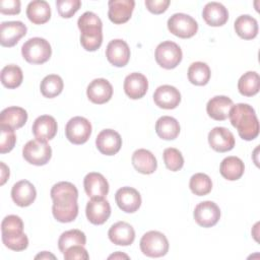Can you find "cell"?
<instances>
[{"instance_id": "cell-44", "label": "cell", "mask_w": 260, "mask_h": 260, "mask_svg": "<svg viewBox=\"0 0 260 260\" xmlns=\"http://www.w3.org/2000/svg\"><path fill=\"white\" fill-rule=\"evenodd\" d=\"M64 255V259L66 260H87L89 255L86 249L81 245H76L68 248Z\"/></svg>"}, {"instance_id": "cell-13", "label": "cell", "mask_w": 260, "mask_h": 260, "mask_svg": "<svg viewBox=\"0 0 260 260\" xmlns=\"http://www.w3.org/2000/svg\"><path fill=\"white\" fill-rule=\"evenodd\" d=\"M95 145L101 153L105 155H114L122 146V138L117 131L113 129H105L98 134Z\"/></svg>"}, {"instance_id": "cell-16", "label": "cell", "mask_w": 260, "mask_h": 260, "mask_svg": "<svg viewBox=\"0 0 260 260\" xmlns=\"http://www.w3.org/2000/svg\"><path fill=\"white\" fill-rule=\"evenodd\" d=\"M208 143L217 152H226L234 148V134L224 127H214L208 133Z\"/></svg>"}, {"instance_id": "cell-19", "label": "cell", "mask_w": 260, "mask_h": 260, "mask_svg": "<svg viewBox=\"0 0 260 260\" xmlns=\"http://www.w3.org/2000/svg\"><path fill=\"white\" fill-rule=\"evenodd\" d=\"M153 101L157 107L172 110L179 106L181 102V93L175 86L169 84L160 85L153 93Z\"/></svg>"}, {"instance_id": "cell-46", "label": "cell", "mask_w": 260, "mask_h": 260, "mask_svg": "<svg viewBox=\"0 0 260 260\" xmlns=\"http://www.w3.org/2000/svg\"><path fill=\"white\" fill-rule=\"evenodd\" d=\"M170 5V0H145V6L153 14L164 13Z\"/></svg>"}, {"instance_id": "cell-30", "label": "cell", "mask_w": 260, "mask_h": 260, "mask_svg": "<svg viewBox=\"0 0 260 260\" xmlns=\"http://www.w3.org/2000/svg\"><path fill=\"white\" fill-rule=\"evenodd\" d=\"M245 171L244 162L238 156H228L222 159L219 167L221 176L229 181L239 180Z\"/></svg>"}, {"instance_id": "cell-23", "label": "cell", "mask_w": 260, "mask_h": 260, "mask_svg": "<svg viewBox=\"0 0 260 260\" xmlns=\"http://www.w3.org/2000/svg\"><path fill=\"white\" fill-rule=\"evenodd\" d=\"M148 89L147 78L139 72H133L124 80V91L132 100H138L145 95Z\"/></svg>"}, {"instance_id": "cell-21", "label": "cell", "mask_w": 260, "mask_h": 260, "mask_svg": "<svg viewBox=\"0 0 260 260\" xmlns=\"http://www.w3.org/2000/svg\"><path fill=\"white\" fill-rule=\"evenodd\" d=\"M57 122L50 115H42L38 117L32 124V134L38 140L48 141L55 137L57 133Z\"/></svg>"}, {"instance_id": "cell-18", "label": "cell", "mask_w": 260, "mask_h": 260, "mask_svg": "<svg viewBox=\"0 0 260 260\" xmlns=\"http://www.w3.org/2000/svg\"><path fill=\"white\" fill-rule=\"evenodd\" d=\"M86 94L91 103L103 105L111 100L113 95V86L107 79L96 78L88 84Z\"/></svg>"}, {"instance_id": "cell-4", "label": "cell", "mask_w": 260, "mask_h": 260, "mask_svg": "<svg viewBox=\"0 0 260 260\" xmlns=\"http://www.w3.org/2000/svg\"><path fill=\"white\" fill-rule=\"evenodd\" d=\"M21 54L24 60L30 64H43L50 59L52 48L47 40L36 37L22 45Z\"/></svg>"}, {"instance_id": "cell-25", "label": "cell", "mask_w": 260, "mask_h": 260, "mask_svg": "<svg viewBox=\"0 0 260 260\" xmlns=\"http://www.w3.org/2000/svg\"><path fill=\"white\" fill-rule=\"evenodd\" d=\"M233 106L234 103L230 98L225 95H216L208 101L206 105V112L211 119L223 121L228 119Z\"/></svg>"}, {"instance_id": "cell-29", "label": "cell", "mask_w": 260, "mask_h": 260, "mask_svg": "<svg viewBox=\"0 0 260 260\" xmlns=\"http://www.w3.org/2000/svg\"><path fill=\"white\" fill-rule=\"evenodd\" d=\"M26 16L34 24H44L51 18V8L47 1L35 0L26 7Z\"/></svg>"}, {"instance_id": "cell-24", "label": "cell", "mask_w": 260, "mask_h": 260, "mask_svg": "<svg viewBox=\"0 0 260 260\" xmlns=\"http://www.w3.org/2000/svg\"><path fill=\"white\" fill-rule=\"evenodd\" d=\"M108 236L110 241L115 245L129 246L134 242L135 231L128 222L118 221L110 228Z\"/></svg>"}, {"instance_id": "cell-3", "label": "cell", "mask_w": 260, "mask_h": 260, "mask_svg": "<svg viewBox=\"0 0 260 260\" xmlns=\"http://www.w3.org/2000/svg\"><path fill=\"white\" fill-rule=\"evenodd\" d=\"M80 29V44L84 50L96 51L103 43V22L101 18L91 11L84 12L77 20Z\"/></svg>"}, {"instance_id": "cell-37", "label": "cell", "mask_w": 260, "mask_h": 260, "mask_svg": "<svg viewBox=\"0 0 260 260\" xmlns=\"http://www.w3.org/2000/svg\"><path fill=\"white\" fill-rule=\"evenodd\" d=\"M23 79L22 70L20 67L14 64L6 65L1 70V82L7 88L18 87Z\"/></svg>"}, {"instance_id": "cell-41", "label": "cell", "mask_w": 260, "mask_h": 260, "mask_svg": "<svg viewBox=\"0 0 260 260\" xmlns=\"http://www.w3.org/2000/svg\"><path fill=\"white\" fill-rule=\"evenodd\" d=\"M0 129H1L0 152L6 153L13 149L16 142V136H15L14 130L8 126L0 125Z\"/></svg>"}, {"instance_id": "cell-8", "label": "cell", "mask_w": 260, "mask_h": 260, "mask_svg": "<svg viewBox=\"0 0 260 260\" xmlns=\"http://www.w3.org/2000/svg\"><path fill=\"white\" fill-rule=\"evenodd\" d=\"M168 28L176 37L188 39L195 36L198 30V23L188 14L175 13L168 20Z\"/></svg>"}, {"instance_id": "cell-27", "label": "cell", "mask_w": 260, "mask_h": 260, "mask_svg": "<svg viewBox=\"0 0 260 260\" xmlns=\"http://www.w3.org/2000/svg\"><path fill=\"white\" fill-rule=\"evenodd\" d=\"M131 159L135 170L144 175H150L154 173L157 168V162L154 155L149 150L144 148L135 150Z\"/></svg>"}, {"instance_id": "cell-26", "label": "cell", "mask_w": 260, "mask_h": 260, "mask_svg": "<svg viewBox=\"0 0 260 260\" xmlns=\"http://www.w3.org/2000/svg\"><path fill=\"white\" fill-rule=\"evenodd\" d=\"M202 17L210 26H221L229 19V11L221 3L208 2L203 7Z\"/></svg>"}, {"instance_id": "cell-47", "label": "cell", "mask_w": 260, "mask_h": 260, "mask_svg": "<svg viewBox=\"0 0 260 260\" xmlns=\"http://www.w3.org/2000/svg\"><path fill=\"white\" fill-rule=\"evenodd\" d=\"M0 165H1V182H0V184L4 185V183L9 178V169H8V167H6V165L3 161H1Z\"/></svg>"}, {"instance_id": "cell-10", "label": "cell", "mask_w": 260, "mask_h": 260, "mask_svg": "<svg viewBox=\"0 0 260 260\" xmlns=\"http://www.w3.org/2000/svg\"><path fill=\"white\" fill-rule=\"evenodd\" d=\"M194 219L202 228L215 225L220 218V209L213 201H203L196 205L194 209Z\"/></svg>"}, {"instance_id": "cell-40", "label": "cell", "mask_w": 260, "mask_h": 260, "mask_svg": "<svg viewBox=\"0 0 260 260\" xmlns=\"http://www.w3.org/2000/svg\"><path fill=\"white\" fill-rule=\"evenodd\" d=\"M164 162L167 167L172 172H177L181 170L184 166V157L181 153V151L177 148L174 147H169L164 150Z\"/></svg>"}, {"instance_id": "cell-39", "label": "cell", "mask_w": 260, "mask_h": 260, "mask_svg": "<svg viewBox=\"0 0 260 260\" xmlns=\"http://www.w3.org/2000/svg\"><path fill=\"white\" fill-rule=\"evenodd\" d=\"M23 233L22 219L14 214L7 215L1 222V235L2 236H16Z\"/></svg>"}, {"instance_id": "cell-17", "label": "cell", "mask_w": 260, "mask_h": 260, "mask_svg": "<svg viewBox=\"0 0 260 260\" xmlns=\"http://www.w3.org/2000/svg\"><path fill=\"white\" fill-rule=\"evenodd\" d=\"M108 16L115 24L127 22L133 12L135 2L133 0H110Z\"/></svg>"}, {"instance_id": "cell-45", "label": "cell", "mask_w": 260, "mask_h": 260, "mask_svg": "<svg viewBox=\"0 0 260 260\" xmlns=\"http://www.w3.org/2000/svg\"><path fill=\"white\" fill-rule=\"evenodd\" d=\"M0 12L2 14H8V15L18 14L20 12V1L19 0H1Z\"/></svg>"}, {"instance_id": "cell-2", "label": "cell", "mask_w": 260, "mask_h": 260, "mask_svg": "<svg viewBox=\"0 0 260 260\" xmlns=\"http://www.w3.org/2000/svg\"><path fill=\"white\" fill-rule=\"evenodd\" d=\"M229 118L232 125L238 130L239 136L247 141L255 139L259 134V122L255 110L248 104L234 105Z\"/></svg>"}, {"instance_id": "cell-36", "label": "cell", "mask_w": 260, "mask_h": 260, "mask_svg": "<svg viewBox=\"0 0 260 260\" xmlns=\"http://www.w3.org/2000/svg\"><path fill=\"white\" fill-rule=\"evenodd\" d=\"M85 244H86L85 234L80 230L66 231L60 236L58 240V248L62 254H64L65 251L72 246H76V245L84 246Z\"/></svg>"}, {"instance_id": "cell-32", "label": "cell", "mask_w": 260, "mask_h": 260, "mask_svg": "<svg viewBox=\"0 0 260 260\" xmlns=\"http://www.w3.org/2000/svg\"><path fill=\"white\" fill-rule=\"evenodd\" d=\"M235 30L237 35L244 40H252L258 34V22L251 15L244 14L240 15L235 23Z\"/></svg>"}, {"instance_id": "cell-35", "label": "cell", "mask_w": 260, "mask_h": 260, "mask_svg": "<svg viewBox=\"0 0 260 260\" xmlns=\"http://www.w3.org/2000/svg\"><path fill=\"white\" fill-rule=\"evenodd\" d=\"M63 86V80L59 75L50 74L43 78L40 85V89L45 98L53 99L62 92Z\"/></svg>"}, {"instance_id": "cell-38", "label": "cell", "mask_w": 260, "mask_h": 260, "mask_svg": "<svg viewBox=\"0 0 260 260\" xmlns=\"http://www.w3.org/2000/svg\"><path fill=\"white\" fill-rule=\"evenodd\" d=\"M189 187L193 194L197 196H204L211 191L212 182L206 174L196 173L191 177Z\"/></svg>"}, {"instance_id": "cell-12", "label": "cell", "mask_w": 260, "mask_h": 260, "mask_svg": "<svg viewBox=\"0 0 260 260\" xmlns=\"http://www.w3.org/2000/svg\"><path fill=\"white\" fill-rule=\"evenodd\" d=\"M85 213L92 224H103L111 215L110 203L105 198H90L86 204Z\"/></svg>"}, {"instance_id": "cell-20", "label": "cell", "mask_w": 260, "mask_h": 260, "mask_svg": "<svg viewBox=\"0 0 260 260\" xmlns=\"http://www.w3.org/2000/svg\"><path fill=\"white\" fill-rule=\"evenodd\" d=\"M83 186L86 195L90 198H105L109 193V183L100 173H88L84 177Z\"/></svg>"}, {"instance_id": "cell-43", "label": "cell", "mask_w": 260, "mask_h": 260, "mask_svg": "<svg viewBox=\"0 0 260 260\" xmlns=\"http://www.w3.org/2000/svg\"><path fill=\"white\" fill-rule=\"evenodd\" d=\"M2 242L5 247L16 252L23 251L28 246V239L24 233L16 236H2Z\"/></svg>"}, {"instance_id": "cell-7", "label": "cell", "mask_w": 260, "mask_h": 260, "mask_svg": "<svg viewBox=\"0 0 260 260\" xmlns=\"http://www.w3.org/2000/svg\"><path fill=\"white\" fill-rule=\"evenodd\" d=\"M156 63L165 69L176 68L182 61L181 48L172 41H165L160 43L154 53Z\"/></svg>"}, {"instance_id": "cell-14", "label": "cell", "mask_w": 260, "mask_h": 260, "mask_svg": "<svg viewBox=\"0 0 260 260\" xmlns=\"http://www.w3.org/2000/svg\"><path fill=\"white\" fill-rule=\"evenodd\" d=\"M106 57L112 65L116 67H124L130 59V49L128 44L121 39L111 41L106 49Z\"/></svg>"}, {"instance_id": "cell-48", "label": "cell", "mask_w": 260, "mask_h": 260, "mask_svg": "<svg viewBox=\"0 0 260 260\" xmlns=\"http://www.w3.org/2000/svg\"><path fill=\"white\" fill-rule=\"evenodd\" d=\"M35 258H36V259H50V258H52V259H55L56 257H55L53 254H51L50 252L44 251V252H42V253L38 254V255H37Z\"/></svg>"}, {"instance_id": "cell-28", "label": "cell", "mask_w": 260, "mask_h": 260, "mask_svg": "<svg viewBox=\"0 0 260 260\" xmlns=\"http://www.w3.org/2000/svg\"><path fill=\"white\" fill-rule=\"evenodd\" d=\"M27 121V113L20 107H8L0 114V125H5L13 130L21 128Z\"/></svg>"}, {"instance_id": "cell-49", "label": "cell", "mask_w": 260, "mask_h": 260, "mask_svg": "<svg viewBox=\"0 0 260 260\" xmlns=\"http://www.w3.org/2000/svg\"><path fill=\"white\" fill-rule=\"evenodd\" d=\"M112 258H114V259H117V258H126V259H128L129 256L126 255V254H122V253H120V252H117V253H115V254L109 256V259H112Z\"/></svg>"}, {"instance_id": "cell-9", "label": "cell", "mask_w": 260, "mask_h": 260, "mask_svg": "<svg viewBox=\"0 0 260 260\" xmlns=\"http://www.w3.org/2000/svg\"><path fill=\"white\" fill-rule=\"evenodd\" d=\"M91 134L90 122L80 116L71 118L65 127L66 138L73 144L85 143Z\"/></svg>"}, {"instance_id": "cell-33", "label": "cell", "mask_w": 260, "mask_h": 260, "mask_svg": "<svg viewBox=\"0 0 260 260\" xmlns=\"http://www.w3.org/2000/svg\"><path fill=\"white\" fill-rule=\"evenodd\" d=\"M260 88V78L257 72L248 71L244 73L238 81V89L242 95L253 96Z\"/></svg>"}, {"instance_id": "cell-5", "label": "cell", "mask_w": 260, "mask_h": 260, "mask_svg": "<svg viewBox=\"0 0 260 260\" xmlns=\"http://www.w3.org/2000/svg\"><path fill=\"white\" fill-rule=\"evenodd\" d=\"M139 245L141 252L147 257H162L169 251V241L167 237L157 231H149L145 233L142 236Z\"/></svg>"}, {"instance_id": "cell-6", "label": "cell", "mask_w": 260, "mask_h": 260, "mask_svg": "<svg viewBox=\"0 0 260 260\" xmlns=\"http://www.w3.org/2000/svg\"><path fill=\"white\" fill-rule=\"evenodd\" d=\"M22 156L30 165L44 166L51 159L52 148L47 141L29 140L22 148Z\"/></svg>"}, {"instance_id": "cell-1", "label": "cell", "mask_w": 260, "mask_h": 260, "mask_svg": "<svg viewBox=\"0 0 260 260\" xmlns=\"http://www.w3.org/2000/svg\"><path fill=\"white\" fill-rule=\"evenodd\" d=\"M53 200L52 212L56 220L60 222H71L78 214V191L70 182H59L55 184L50 192Z\"/></svg>"}, {"instance_id": "cell-11", "label": "cell", "mask_w": 260, "mask_h": 260, "mask_svg": "<svg viewBox=\"0 0 260 260\" xmlns=\"http://www.w3.org/2000/svg\"><path fill=\"white\" fill-rule=\"evenodd\" d=\"M26 25L21 21H4L0 25V44L3 47H13L26 35Z\"/></svg>"}, {"instance_id": "cell-15", "label": "cell", "mask_w": 260, "mask_h": 260, "mask_svg": "<svg viewBox=\"0 0 260 260\" xmlns=\"http://www.w3.org/2000/svg\"><path fill=\"white\" fill-rule=\"evenodd\" d=\"M115 200L121 210L127 213H133L141 205V196L139 192L132 187H122L117 190Z\"/></svg>"}, {"instance_id": "cell-34", "label": "cell", "mask_w": 260, "mask_h": 260, "mask_svg": "<svg viewBox=\"0 0 260 260\" xmlns=\"http://www.w3.org/2000/svg\"><path fill=\"white\" fill-rule=\"evenodd\" d=\"M210 68L204 62H194L188 68V79L192 84L205 85L210 79Z\"/></svg>"}, {"instance_id": "cell-31", "label": "cell", "mask_w": 260, "mask_h": 260, "mask_svg": "<svg viewBox=\"0 0 260 260\" xmlns=\"http://www.w3.org/2000/svg\"><path fill=\"white\" fill-rule=\"evenodd\" d=\"M155 132L164 140H173L180 133L179 122L171 116H162L155 123Z\"/></svg>"}, {"instance_id": "cell-22", "label": "cell", "mask_w": 260, "mask_h": 260, "mask_svg": "<svg viewBox=\"0 0 260 260\" xmlns=\"http://www.w3.org/2000/svg\"><path fill=\"white\" fill-rule=\"evenodd\" d=\"M11 197L13 202L20 206H29L37 197L35 186L27 180H21L15 183L11 189Z\"/></svg>"}, {"instance_id": "cell-42", "label": "cell", "mask_w": 260, "mask_h": 260, "mask_svg": "<svg viewBox=\"0 0 260 260\" xmlns=\"http://www.w3.org/2000/svg\"><path fill=\"white\" fill-rule=\"evenodd\" d=\"M56 6L58 13L63 18L72 17L80 8L81 1L80 0H57Z\"/></svg>"}]
</instances>
